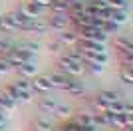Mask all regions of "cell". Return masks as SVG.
I'll use <instances>...</instances> for the list:
<instances>
[{
  "mask_svg": "<svg viewBox=\"0 0 133 131\" xmlns=\"http://www.w3.org/2000/svg\"><path fill=\"white\" fill-rule=\"evenodd\" d=\"M48 76H50L52 87H58V89H66V87H68L70 83L74 82V77L66 76V74H64V71H60V70H56V71H50Z\"/></svg>",
  "mask_w": 133,
  "mask_h": 131,
  "instance_id": "obj_10",
  "label": "cell"
},
{
  "mask_svg": "<svg viewBox=\"0 0 133 131\" xmlns=\"http://www.w3.org/2000/svg\"><path fill=\"white\" fill-rule=\"evenodd\" d=\"M2 101H4V97H2V93H0V109H2Z\"/></svg>",
  "mask_w": 133,
  "mask_h": 131,
  "instance_id": "obj_31",
  "label": "cell"
},
{
  "mask_svg": "<svg viewBox=\"0 0 133 131\" xmlns=\"http://www.w3.org/2000/svg\"><path fill=\"white\" fill-rule=\"evenodd\" d=\"M58 42L64 46V48H72V46H76L79 40V34L76 32V30H72V28H68V30H64V32H58Z\"/></svg>",
  "mask_w": 133,
  "mask_h": 131,
  "instance_id": "obj_11",
  "label": "cell"
},
{
  "mask_svg": "<svg viewBox=\"0 0 133 131\" xmlns=\"http://www.w3.org/2000/svg\"><path fill=\"white\" fill-rule=\"evenodd\" d=\"M10 71H12V66L8 64L6 60L0 58V76H6V74H10Z\"/></svg>",
  "mask_w": 133,
  "mask_h": 131,
  "instance_id": "obj_27",
  "label": "cell"
},
{
  "mask_svg": "<svg viewBox=\"0 0 133 131\" xmlns=\"http://www.w3.org/2000/svg\"><path fill=\"white\" fill-rule=\"evenodd\" d=\"M14 70L20 74V77L32 80L34 76H38V60H36V58H32V60H28V62H24V64L16 66Z\"/></svg>",
  "mask_w": 133,
  "mask_h": 131,
  "instance_id": "obj_7",
  "label": "cell"
},
{
  "mask_svg": "<svg viewBox=\"0 0 133 131\" xmlns=\"http://www.w3.org/2000/svg\"><path fill=\"white\" fill-rule=\"evenodd\" d=\"M0 131H4V127H0Z\"/></svg>",
  "mask_w": 133,
  "mask_h": 131,
  "instance_id": "obj_33",
  "label": "cell"
},
{
  "mask_svg": "<svg viewBox=\"0 0 133 131\" xmlns=\"http://www.w3.org/2000/svg\"><path fill=\"white\" fill-rule=\"evenodd\" d=\"M83 66H85V71H89V74H95V76H99L101 71H103V66H95V64H88V62H83Z\"/></svg>",
  "mask_w": 133,
  "mask_h": 131,
  "instance_id": "obj_26",
  "label": "cell"
},
{
  "mask_svg": "<svg viewBox=\"0 0 133 131\" xmlns=\"http://www.w3.org/2000/svg\"><path fill=\"white\" fill-rule=\"evenodd\" d=\"M46 8H42V6L38 4V2H34V0H26L22 6H20V16L24 18V20H34V18H40L42 16V12H44Z\"/></svg>",
  "mask_w": 133,
  "mask_h": 131,
  "instance_id": "obj_4",
  "label": "cell"
},
{
  "mask_svg": "<svg viewBox=\"0 0 133 131\" xmlns=\"http://www.w3.org/2000/svg\"><path fill=\"white\" fill-rule=\"evenodd\" d=\"M58 70L64 71V74L70 76V77H79V76L85 74V66H83L82 62H76V60H72L70 56L64 54V56L58 58Z\"/></svg>",
  "mask_w": 133,
  "mask_h": 131,
  "instance_id": "obj_1",
  "label": "cell"
},
{
  "mask_svg": "<svg viewBox=\"0 0 133 131\" xmlns=\"http://www.w3.org/2000/svg\"><path fill=\"white\" fill-rule=\"evenodd\" d=\"M46 50H48L50 54H56V56H58V54H62V50H66V48H64L58 40H50V42L46 44Z\"/></svg>",
  "mask_w": 133,
  "mask_h": 131,
  "instance_id": "obj_25",
  "label": "cell"
},
{
  "mask_svg": "<svg viewBox=\"0 0 133 131\" xmlns=\"http://www.w3.org/2000/svg\"><path fill=\"white\" fill-rule=\"evenodd\" d=\"M83 10H85V2L76 0V2H72V4L68 6V16H82Z\"/></svg>",
  "mask_w": 133,
  "mask_h": 131,
  "instance_id": "obj_18",
  "label": "cell"
},
{
  "mask_svg": "<svg viewBox=\"0 0 133 131\" xmlns=\"http://www.w3.org/2000/svg\"><path fill=\"white\" fill-rule=\"evenodd\" d=\"M34 2H38V4L42 6V8H48V6H50L52 2H54V0H34Z\"/></svg>",
  "mask_w": 133,
  "mask_h": 131,
  "instance_id": "obj_29",
  "label": "cell"
},
{
  "mask_svg": "<svg viewBox=\"0 0 133 131\" xmlns=\"http://www.w3.org/2000/svg\"><path fill=\"white\" fill-rule=\"evenodd\" d=\"M74 121H76L78 125H91V111H85V109L79 111V113L74 117ZM91 127H94V125H91Z\"/></svg>",
  "mask_w": 133,
  "mask_h": 131,
  "instance_id": "obj_20",
  "label": "cell"
},
{
  "mask_svg": "<svg viewBox=\"0 0 133 131\" xmlns=\"http://www.w3.org/2000/svg\"><path fill=\"white\" fill-rule=\"evenodd\" d=\"M78 34H79V38L89 40V42H97V44H107V40H109V36H107L101 28H94V26L83 28V30H79Z\"/></svg>",
  "mask_w": 133,
  "mask_h": 131,
  "instance_id": "obj_3",
  "label": "cell"
},
{
  "mask_svg": "<svg viewBox=\"0 0 133 131\" xmlns=\"http://www.w3.org/2000/svg\"><path fill=\"white\" fill-rule=\"evenodd\" d=\"M56 105H58V101H56L54 97H50V95H44V97L38 99V109L42 111V113H46V115L54 113Z\"/></svg>",
  "mask_w": 133,
  "mask_h": 131,
  "instance_id": "obj_14",
  "label": "cell"
},
{
  "mask_svg": "<svg viewBox=\"0 0 133 131\" xmlns=\"http://www.w3.org/2000/svg\"><path fill=\"white\" fill-rule=\"evenodd\" d=\"M64 91H66L70 97H74V99H83V97H85V87H83L79 82H76V80H74Z\"/></svg>",
  "mask_w": 133,
  "mask_h": 131,
  "instance_id": "obj_13",
  "label": "cell"
},
{
  "mask_svg": "<svg viewBox=\"0 0 133 131\" xmlns=\"http://www.w3.org/2000/svg\"><path fill=\"white\" fill-rule=\"evenodd\" d=\"M48 8L52 10V14H68V4H64L60 0H54Z\"/></svg>",
  "mask_w": 133,
  "mask_h": 131,
  "instance_id": "obj_22",
  "label": "cell"
},
{
  "mask_svg": "<svg viewBox=\"0 0 133 131\" xmlns=\"http://www.w3.org/2000/svg\"><path fill=\"white\" fill-rule=\"evenodd\" d=\"M101 30L107 34V36H111V34H115V32H119V28L121 26H117L115 22H111V20H105V22H101Z\"/></svg>",
  "mask_w": 133,
  "mask_h": 131,
  "instance_id": "obj_23",
  "label": "cell"
},
{
  "mask_svg": "<svg viewBox=\"0 0 133 131\" xmlns=\"http://www.w3.org/2000/svg\"><path fill=\"white\" fill-rule=\"evenodd\" d=\"M24 22L26 20L20 16L18 10H10L6 14H0V30L2 32H18Z\"/></svg>",
  "mask_w": 133,
  "mask_h": 131,
  "instance_id": "obj_2",
  "label": "cell"
},
{
  "mask_svg": "<svg viewBox=\"0 0 133 131\" xmlns=\"http://www.w3.org/2000/svg\"><path fill=\"white\" fill-rule=\"evenodd\" d=\"M111 22H115L117 26H123L129 20V12L127 10H111Z\"/></svg>",
  "mask_w": 133,
  "mask_h": 131,
  "instance_id": "obj_17",
  "label": "cell"
},
{
  "mask_svg": "<svg viewBox=\"0 0 133 131\" xmlns=\"http://www.w3.org/2000/svg\"><path fill=\"white\" fill-rule=\"evenodd\" d=\"M70 28V20H68V14H52V18L48 20V30H54V32H64Z\"/></svg>",
  "mask_w": 133,
  "mask_h": 131,
  "instance_id": "obj_9",
  "label": "cell"
},
{
  "mask_svg": "<svg viewBox=\"0 0 133 131\" xmlns=\"http://www.w3.org/2000/svg\"><path fill=\"white\" fill-rule=\"evenodd\" d=\"M95 97L99 99V101H103V103H107L109 105L111 101H115V99H121V95L115 91V89H103V91H99Z\"/></svg>",
  "mask_w": 133,
  "mask_h": 131,
  "instance_id": "obj_16",
  "label": "cell"
},
{
  "mask_svg": "<svg viewBox=\"0 0 133 131\" xmlns=\"http://www.w3.org/2000/svg\"><path fill=\"white\" fill-rule=\"evenodd\" d=\"M113 46H115L117 54H123V52H133L131 42H129V38H125V36H117L115 42H113Z\"/></svg>",
  "mask_w": 133,
  "mask_h": 131,
  "instance_id": "obj_15",
  "label": "cell"
},
{
  "mask_svg": "<svg viewBox=\"0 0 133 131\" xmlns=\"http://www.w3.org/2000/svg\"><path fill=\"white\" fill-rule=\"evenodd\" d=\"M2 42H4V40H0V48H2Z\"/></svg>",
  "mask_w": 133,
  "mask_h": 131,
  "instance_id": "obj_32",
  "label": "cell"
},
{
  "mask_svg": "<svg viewBox=\"0 0 133 131\" xmlns=\"http://www.w3.org/2000/svg\"><path fill=\"white\" fill-rule=\"evenodd\" d=\"M16 46L22 48V50H26V52H30V54H34V56H38V52H40V44L34 42V40H24V42L16 44Z\"/></svg>",
  "mask_w": 133,
  "mask_h": 131,
  "instance_id": "obj_19",
  "label": "cell"
},
{
  "mask_svg": "<svg viewBox=\"0 0 133 131\" xmlns=\"http://www.w3.org/2000/svg\"><path fill=\"white\" fill-rule=\"evenodd\" d=\"M83 62L95 64V66H103V68H105L111 62V56H109V52H83Z\"/></svg>",
  "mask_w": 133,
  "mask_h": 131,
  "instance_id": "obj_8",
  "label": "cell"
},
{
  "mask_svg": "<svg viewBox=\"0 0 133 131\" xmlns=\"http://www.w3.org/2000/svg\"><path fill=\"white\" fill-rule=\"evenodd\" d=\"M6 119H8V113L0 109V127H4V125H6Z\"/></svg>",
  "mask_w": 133,
  "mask_h": 131,
  "instance_id": "obj_28",
  "label": "cell"
},
{
  "mask_svg": "<svg viewBox=\"0 0 133 131\" xmlns=\"http://www.w3.org/2000/svg\"><path fill=\"white\" fill-rule=\"evenodd\" d=\"M30 86H32L34 93H48V91L54 89L48 74H38V76H34L32 80H30Z\"/></svg>",
  "mask_w": 133,
  "mask_h": 131,
  "instance_id": "obj_5",
  "label": "cell"
},
{
  "mask_svg": "<svg viewBox=\"0 0 133 131\" xmlns=\"http://www.w3.org/2000/svg\"><path fill=\"white\" fill-rule=\"evenodd\" d=\"M119 80H121L125 86H131V83H133V70H125V68H119Z\"/></svg>",
  "mask_w": 133,
  "mask_h": 131,
  "instance_id": "obj_24",
  "label": "cell"
},
{
  "mask_svg": "<svg viewBox=\"0 0 133 131\" xmlns=\"http://www.w3.org/2000/svg\"><path fill=\"white\" fill-rule=\"evenodd\" d=\"M32 131H36V129H32Z\"/></svg>",
  "mask_w": 133,
  "mask_h": 131,
  "instance_id": "obj_34",
  "label": "cell"
},
{
  "mask_svg": "<svg viewBox=\"0 0 133 131\" xmlns=\"http://www.w3.org/2000/svg\"><path fill=\"white\" fill-rule=\"evenodd\" d=\"M54 113H58L60 117H72L74 107L70 103H58V105H56V109H54Z\"/></svg>",
  "mask_w": 133,
  "mask_h": 131,
  "instance_id": "obj_21",
  "label": "cell"
},
{
  "mask_svg": "<svg viewBox=\"0 0 133 131\" xmlns=\"http://www.w3.org/2000/svg\"><path fill=\"white\" fill-rule=\"evenodd\" d=\"M32 129H36V131H54L56 125H54V119H52L50 115L42 113V115H38V117L34 119V127Z\"/></svg>",
  "mask_w": 133,
  "mask_h": 131,
  "instance_id": "obj_12",
  "label": "cell"
},
{
  "mask_svg": "<svg viewBox=\"0 0 133 131\" xmlns=\"http://www.w3.org/2000/svg\"><path fill=\"white\" fill-rule=\"evenodd\" d=\"M20 30L26 34H46L48 32V22H44L42 18H34V20H26L20 26Z\"/></svg>",
  "mask_w": 133,
  "mask_h": 131,
  "instance_id": "obj_6",
  "label": "cell"
},
{
  "mask_svg": "<svg viewBox=\"0 0 133 131\" xmlns=\"http://www.w3.org/2000/svg\"><path fill=\"white\" fill-rule=\"evenodd\" d=\"M60 2H64V4H68V6H70L72 2H76V0H60Z\"/></svg>",
  "mask_w": 133,
  "mask_h": 131,
  "instance_id": "obj_30",
  "label": "cell"
}]
</instances>
